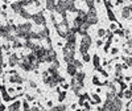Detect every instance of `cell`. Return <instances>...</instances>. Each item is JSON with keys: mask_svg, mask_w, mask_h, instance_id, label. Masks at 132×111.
I'll use <instances>...</instances> for the list:
<instances>
[{"mask_svg": "<svg viewBox=\"0 0 132 111\" xmlns=\"http://www.w3.org/2000/svg\"><path fill=\"white\" fill-rule=\"evenodd\" d=\"M25 98H27V101H33V99H35V97H33V95H29V94H27Z\"/></svg>", "mask_w": 132, "mask_h": 111, "instance_id": "obj_36", "label": "cell"}, {"mask_svg": "<svg viewBox=\"0 0 132 111\" xmlns=\"http://www.w3.org/2000/svg\"><path fill=\"white\" fill-rule=\"evenodd\" d=\"M29 86H30V87H33V89H36V87H37V85H36V82H35V81H30V82H29Z\"/></svg>", "mask_w": 132, "mask_h": 111, "instance_id": "obj_37", "label": "cell"}, {"mask_svg": "<svg viewBox=\"0 0 132 111\" xmlns=\"http://www.w3.org/2000/svg\"><path fill=\"white\" fill-rule=\"evenodd\" d=\"M12 48H13V49H20V48H24V44L21 42V41H19V38H16V40L12 42Z\"/></svg>", "mask_w": 132, "mask_h": 111, "instance_id": "obj_21", "label": "cell"}, {"mask_svg": "<svg viewBox=\"0 0 132 111\" xmlns=\"http://www.w3.org/2000/svg\"><path fill=\"white\" fill-rule=\"evenodd\" d=\"M131 15H132V5H127V7H124L123 11H122V16H123V19H129Z\"/></svg>", "mask_w": 132, "mask_h": 111, "instance_id": "obj_12", "label": "cell"}, {"mask_svg": "<svg viewBox=\"0 0 132 111\" xmlns=\"http://www.w3.org/2000/svg\"><path fill=\"white\" fill-rule=\"evenodd\" d=\"M30 111H41V110H40V107L35 106V107H32V108H30Z\"/></svg>", "mask_w": 132, "mask_h": 111, "instance_id": "obj_41", "label": "cell"}, {"mask_svg": "<svg viewBox=\"0 0 132 111\" xmlns=\"http://www.w3.org/2000/svg\"><path fill=\"white\" fill-rule=\"evenodd\" d=\"M102 45H103V41L102 40H98L96 41V46H102Z\"/></svg>", "mask_w": 132, "mask_h": 111, "instance_id": "obj_39", "label": "cell"}, {"mask_svg": "<svg viewBox=\"0 0 132 111\" xmlns=\"http://www.w3.org/2000/svg\"><path fill=\"white\" fill-rule=\"evenodd\" d=\"M93 64H94V68H95V69L99 68V56H98V54H95L94 57H93Z\"/></svg>", "mask_w": 132, "mask_h": 111, "instance_id": "obj_22", "label": "cell"}, {"mask_svg": "<svg viewBox=\"0 0 132 111\" xmlns=\"http://www.w3.org/2000/svg\"><path fill=\"white\" fill-rule=\"evenodd\" d=\"M124 62H127V66H132V57H123Z\"/></svg>", "mask_w": 132, "mask_h": 111, "instance_id": "obj_28", "label": "cell"}, {"mask_svg": "<svg viewBox=\"0 0 132 111\" xmlns=\"http://www.w3.org/2000/svg\"><path fill=\"white\" fill-rule=\"evenodd\" d=\"M61 85H62V87L65 89V90H66V89H69V85H68V83H65V82H63V83H61Z\"/></svg>", "mask_w": 132, "mask_h": 111, "instance_id": "obj_42", "label": "cell"}, {"mask_svg": "<svg viewBox=\"0 0 132 111\" xmlns=\"http://www.w3.org/2000/svg\"><path fill=\"white\" fill-rule=\"evenodd\" d=\"M5 108H7V107H5L4 105H0V111H5Z\"/></svg>", "mask_w": 132, "mask_h": 111, "instance_id": "obj_43", "label": "cell"}, {"mask_svg": "<svg viewBox=\"0 0 132 111\" xmlns=\"http://www.w3.org/2000/svg\"><path fill=\"white\" fill-rule=\"evenodd\" d=\"M73 64H74V66H75V68L77 69H81L82 68V61H79V60H73Z\"/></svg>", "mask_w": 132, "mask_h": 111, "instance_id": "obj_25", "label": "cell"}, {"mask_svg": "<svg viewBox=\"0 0 132 111\" xmlns=\"http://www.w3.org/2000/svg\"><path fill=\"white\" fill-rule=\"evenodd\" d=\"M93 105L94 103H101V98H99V95L98 94H93Z\"/></svg>", "mask_w": 132, "mask_h": 111, "instance_id": "obj_26", "label": "cell"}, {"mask_svg": "<svg viewBox=\"0 0 132 111\" xmlns=\"http://www.w3.org/2000/svg\"><path fill=\"white\" fill-rule=\"evenodd\" d=\"M0 99H2V98H0Z\"/></svg>", "mask_w": 132, "mask_h": 111, "instance_id": "obj_56", "label": "cell"}, {"mask_svg": "<svg viewBox=\"0 0 132 111\" xmlns=\"http://www.w3.org/2000/svg\"><path fill=\"white\" fill-rule=\"evenodd\" d=\"M17 65H19V68H21V69L25 70V72H32V70H35V69H33V65L27 60L25 56H21V60L19 61Z\"/></svg>", "mask_w": 132, "mask_h": 111, "instance_id": "obj_7", "label": "cell"}, {"mask_svg": "<svg viewBox=\"0 0 132 111\" xmlns=\"http://www.w3.org/2000/svg\"><path fill=\"white\" fill-rule=\"evenodd\" d=\"M68 74L70 75V77H74L75 74H77V68L74 66V64L73 62H70V64H68Z\"/></svg>", "mask_w": 132, "mask_h": 111, "instance_id": "obj_15", "label": "cell"}, {"mask_svg": "<svg viewBox=\"0 0 132 111\" xmlns=\"http://www.w3.org/2000/svg\"><path fill=\"white\" fill-rule=\"evenodd\" d=\"M46 105H48V107H53V102H52V101H49Z\"/></svg>", "mask_w": 132, "mask_h": 111, "instance_id": "obj_45", "label": "cell"}, {"mask_svg": "<svg viewBox=\"0 0 132 111\" xmlns=\"http://www.w3.org/2000/svg\"><path fill=\"white\" fill-rule=\"evenodd\" d=\"M56 8V0H46V9L49 12H53Z\"/></svg>", "mask_w": 132, "mask_h": 111, "instance_id": "obj_17", "label": "cell"}, {"mask_svg": "<svg viewBox=\"0 0 132 111\" xmlns=\"http://www.w3.org/2000/svg\"><path fill=\"white\" fill-rule=\"evenodd\" d=\"M3 48V50H5V52H9V49H11V44L9 42H5L4 45L2 46Z\"/></svg>", "mask_w": 132, "mask_h": 111, "instance_id": "obj_32", "label": "cell"}, {"mask_svg": "<svg viewBox=\"0 0 132 111\" xmlns=\"http://www.w3.org/2000/svg\"><path fill=\"white\" fill-rule=\"evenodd\" d=\"M0 11H2V5H0Z\"/></svg>", "mask_w": 132, "mask_h": 111, "instance_id": "obj_53", "label": "cell"}, {"mask_svg": "<svg viewBox=\"0 0 132 111\" xmlns=\"http://www.w3.org/2000/svg\"><path fill=\"white\" fill-rule=\"evenodd\" d=\"M127 45H128L129 48H132V38H128V41H127Z\"/></svg>", "mask_w": 132, "mask_h": 111, "instance_id": "obj_40", "label": "cell"}, {"mask_svg": "<svg viewBox=\"0 0 132 111\" xmlns=\"http://www.w3.org/2000/svg\"><path fill=\"white\" fill-rule=\"evenodd\" d=\"M123 97L127 98V99H131V98H132V91H131V90H126V91L123 93Z\"/></svg>", "mask_w": 132, "mask_h": 111, "instance_id": "obj_27", "label": "cell"}, {"mask_svg": "<svg viewBox=\"0 0 132 111\" xmlns=\"http://www.w3.org/2000/svg\"><path fill=\"white\" fill-rule=\"evenodd\" d=\"M54 60H57V53H56V50L54 49H48V62L49 64H52Z\"/></svg>", "mask_w": 132, "mask_h": 111, "instance_id": "obj_13", "label": "cell"}, {"mask_svg": "<svg viewBox=\"0 0 132 111\" xmlns=\"http://www.w3.org/2000/svg\"><path fill=\"white\" fill-rule=\"evenodd\" d=\"M123 108V102L122 99L118 98L115 93L108 91L107 93V99L103 105V107H99V111H122Z\"/></svg>", "mask_w": 132, "mask_h": 111, "instance_id": "obj_1", "label": "cell"}, {"mask_svg": "<svg viewBox=\"0 0 132 111\" xmlns=\"http://www.w3.org/2000/svg\"><path fill=\"white\" fill-rule=\"evenodd\" d=\"M128 2H132V0H128Z\"/></svg>", "mask_w": 132, "mask_h": 111, "instance_id": "obj_54", "label": "cell"}, {"mask_svg": "<svg viewBox=\"0 0 132 111\" xmlns=\"http://www.w3.org/2000/svg\"><path fill=\"white\" fill-rule=\"evenodd\" d=\"M11 8H12V11H13L15 13H19L20 11L23 9V7L20 5V3H19V2H15V3H12V4H11Z\"/></svg>", "mask_w": 132, "mask_h": 111, "instance_id": "obj_18", "label": "cell"}, {"mask_svg": "<svg viewBox=\"0 0 132 111\" xmlns=\"http://www.w3.org/2000/svg\"><path fill=\"white\" fill-rule=\"evenodd\" d=\"M93 83H94V85H98V86H99V85H102L101 82H99V80H98V77H96V75L93 77Z\"/></svg>", "mask_w": 132, "mask_h": 111, "instance_id": "obj_33", "label": "cell"}, {"mask_svg": "<svg viewBox=\"0 0 132 111\" xmlns=\"http://www.w3.org/2000/svg\"><path fill=\"white\" fill-rule=\"evenodd\" d=\"M129 90H131V91H132V83H131V85H129Z\"/></svg>", "mask_w": 132, "mask_h": 111, "instance_id": "obj_50", "label": "cell"}, {"mask_svg": "<svg viewBox=\"0 0 132 111\" xmlns=\"http://www.w3.org/2000/svg\"><path fill=\"white\" fill-rule=\"evenodd\" d=\"M110 29H111L112 32H115V30L118 29V24H115V23H111V25H110Z\"/></svg>", "mask_w": 132, "mask_h": 111, "instance_id": "obj_34", "label": "cell"}, {"mask_svg": "<svg viewBox=\"0 0 132 111\" xmlns=\"http://www.w3.org/2000/svg\"><path fill=\"white\" fill-rule=\"evenodd\" d=\"M2 9H7V4H3L2 5Z\"/></svg>", "mask_w": 132, "mask_h": 111, "instance_id": "obj_48", "label": "cell"}, {"mask_svg": "<svg viewBox=\"0 0 132 111\" xmlns=\"http://www.w3.org/2000/svg\"><path fill=\"white\" fill-rule=\"evenodd\" d=\"M19 15H20L21 17H23V19H27V20H29V19H30V16H32V15L28 12V11H27L25 8H23V9H21L20 12H19Z\"/></svg>", "mask_w": 132, "mask_h": 111, "instance_id": "obj_20", "label": "cell"}, {"mask_svg": "<svg viewBox=\"0 0 132 111\" xmlns=\"http://www.w3.org/2000/svg\"><path fill=\"white\" fill-rule=\"evenodd\" d=\"M24 111H30V110L29 108H24Z\"/></svg>", "mask_w": 132, "mask_h": 111, "instance_id": "obj_51", "label": "cell"}, {"mask_svg": "<svg viewBox=\"0 0 132 111\" xmlns=\"http://www.w3.org/2000/svg\"><path fill=\"white\" fill-rule=\"evenodd\" d=\"M107 13H108V19L110 20L115 21V15L112 13V11H111V8H110V7H107Z\"/></svg>", "mask_w": 132, "mask_h": 111, "instance_id": "obj_23", "label": "cell"}, {"mask_svg": "<svg viewBox=\"0 0 132 111\" xmlns=\"http://www.w3.org/2000/svg\"><path fill=\"white\" fill-rule=\"evenodd\" d=\"M65 98H66V91H60V95H58V102H63L65 101Z\"/></svg>", "mask_w": 132, "mask_h": 111, "instance_id": "obj_24", "label": "cell"}, {"mask_svg": "<svg viewBox=\"0 0 132 111\" xmlns=\"http://www.w3.org/2000/svg\"><path fill=\"white\" fill-rule=\"evenodd\" d=\"M66 108H68V106L66 105H58V106H53V107H50V110L49 111H66Z\"/></svg>", "mask_w": 132, "mask_h": 111, "instance_id": "obj_19", "label": "cell"}, {"mask_svg": "<svg viewBox=\"0 0 132 111\" xmlns=\"http://www.w3.org/2000/svg\"><path fill=\"white\" fill-rule=\"evenodd\" d=\"M3 62H4V61H3V56H0V66L3 65Z\"/></svg>", "mask_w": 132, "mask_h": 111, "instance_id": "obj_46", "label": "cell"}, {"mask_svg": "<svg viewBox=\"0 0 132 111\" xmlns=\"http://www.w3.org/2000/svg\"><path fill=\"white\" fill-rule=\"evenodd\" d=\"M70 87H71V90L74 91V94L79 95V91L82 90V87H83V83L77 82V81L73 78V80H71V83H70Z\"/></svg>", "mask_w": 132, "mask_h": 111, "instance_id": "obj_8", "label": "cell"}, {"mask_svg": "<svg viewBox=\"0 0 132 111\" xmlns=\"http://www.w3.org/2000/svg\"><path fill=\"white\" fill-rule=\"evenodd\" d=\"M127 111H132V110H131V108H128V110H127Z\"/></svg>", "mask_w": 132, "mask_h": 111, "instance_id": "obj_52", "label": "cell"}, {"mask_svg": "<svg viewBox=\"0 0 132 111\" xmlns=\"http://www.w3.org/2000/svg\"><path fill=\"white\" fill-rule=\"evenodd\" d=\"M21 105H23V107H24V108H29V103H28L27 99H25V101H23V103H21Z\"/></svg>", "mask_w": 132, "mask_h": 111, "instance_id": "obj_35", "label": "cell"}, {"mask_svg": "<svg viewBox=\"0 0 132 111\" xmlns=\"http://www.w3.org/2000/svg\"><path fill=\"white\" fill-rule=\"evenodd\" d=\"M86 23L90 24V25H95L98 23V15H96L95 8H90L89 12L86 13Z\"/></svg>", "mask_w": 132, "mask_h": 111, "instance_id": "obj_5", "label": "cell"}, {"mask_svg": "<svg viewBox=\"0 0 132 111\" xmlns=\"http://www.w3.org/2000/svg\"><path fill=\"white\" fill-rule=\"evenodd\" d=\"M56 28H57V33H58V35H60L61 37L66 38V36H68V33H69V30H70L68 19H63V20L61 21V24H57V25H56Z\"/></svg>", "mask_w": 132, "mask_h": 111, "instance_id": "obj_3", "label": "cell"}, {"mask_svg": "<svg viewBox=\"0 0 132 111\" xmlns=\"http://www.w3.org/2000/svg\"><path fill=\"white\" fill-rule=\"evenodd\" d=\"M82 60H83V62H89V61L91 60V57L86 53V54H82Z\"/></svg>", "mask_w": 132, "mask_h": 111, "instance_id": "obj_31", "label": "cell"}, {"mask_svg": "<svg viewBox=\"0 0 132 111\" xmlns=\"http://www.w3.org/2000/svg\"><path fill=\"white\" fill-rule=\"evenodd\" d=\"M0 56H3V48L0 46Z\"/></svg>", "mask_w": 132, "mask_h": 111, "instance_id": "obj_49", "label": "cell"}, {"mask_svg": "<svg viewBox=\"0 0 132 111\" xmlns=\"http://www.w3.org/2000/svg\"><path fill=\"white\" fill-rule=\"evenodd\" d=\"M91 42H93V40H91V37L87 35V33L82 36L81 45H79V52H81V54H86V53H87V50H89L90 46H91Z\"/></svg>", "mask_w": 132, "mask_h": 111, "instance_id": "obj_4", "label": "cell"}, {"mask_svg": "<svg viewBox=\"0 0 132 111\" xmlns=\"http://www.w3.org/2000/svg\"><path fill=\"white\" fill-rule=\"evenodd\" d=\"M85 77H86V74L83 73V72H77V74L73 77V78L77 81V82H79V83H83V80H85Z\"/></svg>", "mask_w": 132, "mask_h": 111, "instance_id": "obj_16", "label": "cell"}, {"mask_svg": "<svg viewBox=\"0 0 132 111\" xmlns=\"http://www.w3.org/2000/svg\"><path fill=\"white\" fill-rule=\"evenodd\" d=\"M77 111H89V110H86V108H78Z\"/></svg>", "mask_w": 132, "mask_h": 111, "instance_id": "obj_47", "label": "cell"}, {"mask_svg": "<svg viewBox=\"0 0 132 111\" xmlns=\"http://www.w3.org/2000/svg\"><path fill=\"white\" fill-rule=\"evenodd\" d=\"M118 52H119L118 48H112V49H111V54H112V56H114V54H118Z\"/></svg>", "mask_w": 132, "mask_h": 111, "instance_id": "obj_38", "label": "cell"}, {"mask_svg": "<svg viewBox=\"0 0 132 111\" xmlns=\"http://www.w3.org/2000/svg\"><path fill=\"white\" fill-rule=\"evenodd\" d=\"M30 19L33 20V23L37 24V25H41V27H46V19L44 16L42 12H37L35 15H32Z\"/></svg>", "mask_w": 132, "mask_h": 111, "instance_id": "obj_6", "label": "cell"}, {"mask_svg": "<svg viewBox=\"0 0 132 111\" xmlns=\"http://www.w3.org/2000/svg\"><path fill=\"white\" fill-rule=\"evenodd\" d=\"M0 38H2V36H0Z\"/></svg>", "mask_w": 132, "mask_h": 111, "instance_id": "obj_55", "label": "cell"}, {"mask_svg": "<svg viewBox=\"0 0 132 111\" xmlns=\"http://www.w3.org/2000/svg\"><path fill=\"white\" fill-rule=\"evenodd\" d=\"M63 60L65 62H73L74 54H75V42H66V45L63 46Z\"/></svg>", "mask_w": 132, "mask_h": 111, "instance_id": "obj_2", "label": "cell"}, {"mask_svg": "<svg viewBox=\"0 0 132 111\" xmlns=\"http://www.w3.org/2000/svg\"><path fill=\"white\" fill-rule=\"evenodd\" d=\"M19 56L16 53H12L9 54V58H8V66H11V68H15V66L19 64Z\"/></svg>", "mask_w": 132, "mask_h": 111, "instance_id": "obj_9", "label": "cell"}, {"mask_svg": "<svg viewBox=\"0 0 132 111\" xmlns=\"http://www.w3.org/2000/svg\"><path fill=\"white\" fill-rule=\"evenodd\" d=\"M20 107H21V102L20 101H15L13 103H11L7 108H8V111H20Z\"/></svg>", "mask_w": 132, "mask_h": 111, "instance_id": "obj_14", "label": "cell"}, {"mask_svg": "<svg viewBox=\"0 0 132 111\" xmlns=\"http://www.w3.org/2000/svg\"><path fill=\"white\" fill-rule=\"evenodd\" d=\"M8 93H11V94H13V93H15V89H12V87H11V89H8Z\"/></svg>", "mask_w": 132, "mask_h": 111, "instance_id": "obj_44", "label": "cell"}, {"mask_svg": "<svg viewBox=\"0 0 132 111\" xmlns=\"http://www.w3.org/2000/svg\"><path fill=\"white\" fill-rule=\"evenodd\" d=\"M94 2H95V0H85V3L87 4L89 8H94Z\"/></svg>", "mask_w": 132, "mask_h": 111, "instance_id": "obj_30", "label": "cell"}, {"mask_svg": "<svg viewBox=\"0 0 132 111\" xmlns=\"http://www.w3.org/2000/svg\"><path fill=\"white\" fill-rule=\"evenodd\" d=\"M0 90H2V95H3V99H4L5 102H9V101H12V99L16 98V97L8 95V93H7V90H5V86H4V85H0Z\"/></svg>", "mask_w": 132, "mask_h": 111, "instance_id": "obj_11", "label": "cell"}, {"mask_svg": "<svg viewBox=\"0 0 132 111\" xmlns=\"http://www.w3.org/2000/svg\"><path fill=\"white\" fill-rule=\"evenodd\" d=\"M8 81H9L11 83H19V85H21V83L24 82V78H23V77H20V75L16 73V74L11 75L9 78H8Z\"/></svg>", "mask_w": 132, "mask_h": 111, "instance_id": "obj_10", "label": "cell"}, {"mask_svg": "<svg viewBox=\"0 0 132 111\" xmlns=\"http://www.w3.org/2000/svg\"><path fill=\"white\" fill-rule=\"evenodd\" d=\"M98 36L101 37V38H102V37H104V36H106V30H104L103 28H101V29H98Z\"/></svg>", "mask_w": 132, "mask_h": 111, "instance_id": "obj_29", "label": "cell"}]
</instances>
